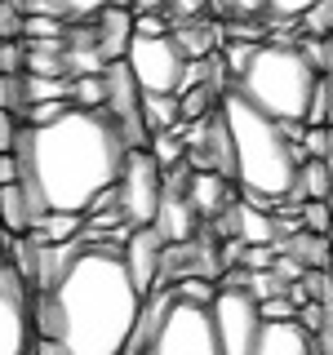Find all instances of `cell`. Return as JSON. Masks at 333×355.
<instances>
[{
	"label": "cell",
	"mask_w": 333,
	"mask_h": 355,
	"mask_svg": "<svg viewBox=\"0 0 333 355\" xmlns=\"http://www.w3.org/2000/svg\"><path fill=\"white\" fill-rule=\"evenodd\" d=\"M142 302L120 249L85 244L53 288L36 293V333L67 355H125Z\"/></svg>",
	"instance_id": "obj_1"
},
{
	"label": "cell",
	"mask_w": 333,
	"mask_h": 355,
	"mask_svg": "<svg viewBox=\"0 0 333 355\" xmlns=\"http://www.w3.org/2000/svg\"><path fill=\"white\" fill-rule=\"evenodd\" d=\"M129 142L120 138L116 120L107 111L67 107L49 125H27L22 120L18 160H22V187L31 200L53 214H89L107 187H116L125 169Z\"/></svg>",
	"instance_id": "obj_2"
},
{
	"label": "cell",
	"mask_w": 333,
	"mask_h": 355,
	"mask_svg": "<svg viewBox=\"0 0 333 355\" xmlns=\"http://www.w3.org/2000/svg\"><path fill=\"white\" fill-rule=\"evenodd\" d=\"M222 120L231 133V151H236V187L249 196H271L289 200L298 187V164H302V147L284 133L275 116L253 107L240 89H227L218 103Z\"/></svg>",
	"instance_id": "obj_3"
},
{
	"label": "cell",
	"mask_w": 333,
	"mask_h": 355,
	"mask_svg": "<svg viewBox=\"0 0 333 355\" xmlns=\"http://www.w3.org/2000/svg\"><path fill=\"white\" fill-rule=\"evenodd\" d=\"M236 89L253 107H262L266 116L284 120V125H307L316 89H320V67L307 58L302 44L262 40L253 62L244 67V76L236 80Z\"/></svg>",
	"instance_id": "obj_4"
},
{
	"label": "cell",
	"mask_w": 333,
	"mask_h": 355,
	"mask_svg": "<svg viewBox=\"0 0 333 355\" xmlns=\"http://www.w3.org/2000/svg\"><path fill=\"white\" fill-rule=\"evenodd\" d=\"M125 355H222L214 311L178 297L173 288H155L142 302Z\"/></svg>",
	"instance_id": "obj_5"
},
{
	"label": "cell",
	"mask_w": 333,
	"mask_h": 355,
	"mask_svg": "<svg viewBox=\"0 0 333 355\" xmlns=\"http://www.w3.org/2000/svg\"><path fill=\"white\" fill-rule=\"evenodd\" d=\"M125 62H129L133 80L142 85V94H182L187 76H191V58L173 40V31L169 36H138L133 31Z\"/></svg>",
	"instance_id": "obj_6"
},
{
	"label": "cell",
	"mask_w": 333,
	"mask_h": 355,
	"mask_svg": "<svg viewBox=\"0 0 333 355\" xmlns=\"http://www.w3.org/2000/svg\"><path fill=\"white\" fill-rule=\"evenodd\" d=\"M36 338V288L0 253V355H31Z\"/></svg>",
	"instance_id": "obj_7"
},
{
	"label": "cell",
	"mask_w": 333,
	"mask_h": 355,
	"mask_svg": "<svg viewBox=\"0 0 333 355\" xmlns=\"http://www.w3.org/2000/svg\"><path fill=\"white\" fill-rule=\"evenodd\" d=\"M160 196H164L160 160L151 155V147H129L125 169L116 178V205L129 227H151L155 209H160Z\"/></svg>",
	"instance_id": "obj_8"
},
{
	"label": "cell",
	"mask_w": 333,
	"mask_h": 355,
	"mask_svg": "<svg viewBox=\"0 0 333 355\" xmlns=\"http://www.w3.org/2000/svg\"><path fill=\"white\" fill-rule=\"evenodd\" d=\"M214 329H218V351L222 355H258L262 342V306L249 288H218L214 297Z\"/></svg>",
	"instance_id": "obj_9"
},
{
	"label": "cell",
	"mask_w": 333,
	"mask_h": 355,
	"mask_svg": "<svg viewBox=\"0 0 333 355\" xmlns=\"http://www.w3.org/2000/svg\"><path fill=\"white\" fill-rule=\"evenodd\" d=\"M142 85L133 80L129 62H107V116L116 120L120 138L129 142V147H151V129H147V111H142Z\"/></svg>",
	"instance_id": "obj_10"
},
{
	"label": "cell",
	"mask_w": 333,
	"mask_h": 355,
	"mask_svg": "<svg viewBox=\"0 0 333 355\" xmlns=\"http://www.w3.org/2000/svg\"><path fill=\"white\" fill-rule=\"evenodd\" d=\"M187 164L191 169H214V173H227L236 182V151H231V133H227V120L222 111H209L187 125Z\"/></svg>",
	"instance_id": "obj_11"
},
{
	"label": "cell",
	"mask_w": 333,
	"mask_h": 355,
	"mask_svg": "<svg viewBox=\"0 0 333 355\" xmlns=\"http://www.w3.org/2000/svg\"><path fill=\"white\" fill-rule=\"evenodd\" d=\"M120 258H125L133 284H138L142 297H151L155 288H160V258H164V240L155 236V227H133L125 249H120Z\"/></svg>",
	"instance_id": "obj_12"
},
{
	"label": "cell",
	"mask_w": 333,
	"mask_h": 355,
	"mask_svg": "<svg viewBox=\"0 0 333 355\" xmlns=\"http://www.w3.org/2000/svg\"><path fill=\"white\" fill-rule=\"evenodd\" d=\"M231 178L227 173H214V169H191L187 173V182H182V191H187V200H191V209L200 214V222H214V218H222V214H231Z\"/></svg>",
	"instance_id": "obj_13"
},
{
	"label": "cell",
	"mask_w": 333,
	"mask_h": 355,
	"mask_svg": "<svg viewBox=\"0 0 333 355\" xmlns=\"http://www.w3.org/2000/svg\"><path fill=\"white\" fill-rule=\"evenodd\" d=\"M94 27V44L103 53V62H120L129 53V40H133V9L129 5H116V9H103V14L85 18Z\"/></svg>",
	"instance_id": "obj_14"
},
{
	"label": "cell",
	"mask_w": 333,
	"mask_h": 355,
	"mask_svg": "<svg viewBox=\"0 0 333 355\" xmlns=\"http://www.w3.org/2000/svg\"><path fill=\"white\" fill-rule=\"evenodd\" d=\"M258 355H325L320 338L311 329H302L298 320H266Z\"/></svg>",
	"instance_id": "obj_15"
},
{
	"label": "cell",
	"mask_w": 333,
	"mask_h": 355,
	"mask_svg": "<svg viewBox=\"0 0 333 355\" xmlns=\"http://www.w3.org/2000/svg\"><path fill=\"white\" fill-rule=\"evenodd\" d=\"M173 40L182 44V53L191 62H205V58H214V53L222 49L227 27L214 22V14H209V18H187V22H173Z\"/></svg>",
	"instance_id": "obj_16"
},
{
	"label": "cell",
	"mask_w": 333,
	"mask_h": 355,
	"mask_svg": "<svg viewBox=\"0 0 333 355\" xmlns=\"http://www.w3.org/2000/svg\"><path fill=\"white\" fill-rule=\"evenodd\" d=\"M231 236H240L244 244H275V236H280V227H275V218L266 214V209L249 205V200H236L231 205Z\"/></svg>",
	"instance_id": "obj_17"
},
{
	"label": "cell",
	"mask_w": 333,
	"mask_h": 355,
	"mask_svg": "<svg viewBox=\"0 0 333 355\" xmlns=\"http://www.w3.org/2000/svg\"><path fill=\"white\" fill-rule=\"evenodd\" d=\"M333 191V169L329 160H320V155H302V164H298V187H293V205H302V200H329Z\"/></svg>",
	"instance_id": "obj_18"
},
{
	"label": "cell",
	"mask_w": 333,
	"mask_h": 355,
	"mask_svg": "<svg viewBox=\"0 0 333 355\" xmlns=\"http://www.w3.org/2000/svg\"><path fill=\"white\" fill-rule=\"evenodd\" d=\"M80 231H85V214H62V209H53V214H44L40 227L27 231V236H36L40 244H71V240H80Z\"/></svg>",
	"instance_id": "obj_19"
},
{
	"label": "cell",
	"mask_w": 333,
	"mask_h": 355,
	"mask_svg": "<svg viewBox=\"0 0 333 355\" xmlns=\"http://www.w3.org/2000/svg\"><path fill=\"white\" fill-rule=\"evenodd\" d=\"M142 111H147V129H178L182 120V94H147L142 98Z\"/></svg>",
	"instance_id": "obj_20"
},
{
	"label": "cell",
	"mask_w": 333,
	"mask_h": 355,
	"mask_svg": "<svg viewBox=\"0 0 333 355\" xmlns=\"http://www.w3.org/2000/svg\"><path fill=\"white\" fill-rule=\"evenodd\" d=\"M71 76H31L22 71V89H27V103H71Z\"/></svg>",
	"instance_id": "obj_21"
},
{
	"label": "cell",
	"mask_w": 333,
	"mask_h": 355,
	"mask_svg": "<svg viewBox=\"0 0 333 355\" xmlns=\"http://www.w3.org/2000/svg\"><path fill=\"white\" fill-rule=\"evenodd\" d=\"M71 103H76V107H89V111H103V107H107V71H98V76H76Z\"/></svg>",
	"instance_id": "obj_22"
},
{
	"label": "cell",
	"mask_w": 333,
	"mask_h": 355,
	"mask_svg": "<svg viewBox=\"0 0 333 355\" xmlns=\"http://www.w3.org/2000/svg\"><path fill=\"white\" fill-rule=\"evenodd\" d=\"M67 18L53 14H22V40H67Z\"/></svg>",
	"instance_id": "obj_23"
},
{
	"label": "cell",
	"mask_w": 333,
	"mask_h": 355,
	"mask_svg": "<svg viewBox=\"0 0 333 355\" xmlns=\"http://www.w3.org/2000/svg\"><path fill=\"white\" fill-rule=\"evenodd\" d=\"M116 5H129V0H58L67 22H85V18L103 14V9H116Z\"/></svg>",
	"instance_id": "obj_24"
},
{
	"label": "cell",
	"mask_w": 333,
	"mask_h": 355,
	"mask_svg": "<svg viewBox=\"0 0 333 355\" xmlns=\"http://www.w3.org/2000/svg\"><path fill=\"white\" fill-rule=\"evenodd\" d=\"M173 293H178V297H187V302L214 306L218 288H214V280H205V275H187V280H178V284H173Z\"/></svg>",
	"instance_id": "obj_25"
},
{
	"label": "cell",
	"mask_w": 333,
	"mask_h": 355,
	"mask_svg": "<svg viewBox=\"0 0 333 355\" xmlns=\"http://www.w3.org/2000/svg\"><path fill=\"white\" fill-rule=\"evenodd\" d=\"M302 227L316 231V236H329V227H333V205L329 200H302Z\"/></svg>",
	"instance_id": "obj_26"
},
{
	"label": "cell",
	"mask_w": 333,
	"mask_h": 355,
	"mask_svg": "<svg viewBox=\"0 0 333 355\" xmlns=\"http://www.w3.org/2000/svg\"><path fill=\"white\" fill-rule=\"evenodd\" d=\"M0 107L5 111H27V89H22V76H5L0 71Z\"/></svg>",
	"instance_id": "obj_27"
},
{
	"label": "cell",
	"mask_w": 333,
	"mask_h": 355,
	"mask_svg": "<svg viewBox=\"0 0 333 355\" xmlns=\"http://www.w3.org/2000/svg\"><path fill=\"white\" fill-rule=\"evenodd\" d=\"M218 18H262L266 22V0H214Z\"/></svg>",
	"instance_id": "obj_28"
},
{
	"label": "cell",
	"mask_w": 333,
	"mask_h": 355,
	"mask_svg": "<svg viewBox=\"0 0 333 355\" xmlns=\"http://www.w3.org/2000/svg\"><path fill=\"white\" fill-rule=\"evenodd\" d=\"M0 71H5V76H22V71H27V44H22V40H0Z\"/></svg>",
	"instance_id": "obj_29"
},
{
	"label": "cell",
	"mask_w": 333,
	"mask_h": 355,
	"mask_svg": "<svg viewBox=\"0 0 333 355\" xmlns=\"http://www.w3.org/2000/svg\"><path fill=\"white\" fill-rule=\"evenodd\" d=\"M173 22H187V18H209V14H218V5L214 0H169V9H164Z\"/></svg>",
	"instance_id": "obj_30"
},
{
	"label": "cell",
	"mask_w": 333,
	"mask_h": 355,
	"mask_svg": "<svg viewBox=\"0 0 333 355\" xmlns=\"http://www.w3.org/2000/svg\"><path fill=\"white\" fill-rule=\"evenodd\" d=\"M0 40H22V9L14 0H0Z\"/></svg>",
	"instance_id": "obj_31"
},
{
	"label": "cell",
	"mask_w": 333,
	"mask_h": 355,
	"mask_svg": "<svg viewBox=\"0 0 333 355\" xmlns=\"http://www.w3.org/2000/svg\"><path fill=\"white\" fill-rule=\"evenodd\" d=\"M133 31H138V36H169L173 18L169 14H133Z\"/></svg>",
	"instance_id": "obj_32"
},
{
	"label": "cell",
	"mask_w": 333,
	"mask_h": 355,
	"mask_svg": "<svg viewBox=\"0 0 333 355\" xmlns=\"http://www.w3.org/2000/svg\"><path fill=\"white\" fill-rule=\"evenodd\" d=\"M67 107H76V103H27L22 120H27V125H49V120H58Z\"/></svg>",
	"instance_id": "obj_33"
},
{
	"label": "cell",
	"mask_w": 333,
	"mask_h": 355,
	"mask_svg": "<svg viewBox=\"0 0 333 355\" xmlns=\"http://www.w3.org/2000/svg\"><path fill=\"white\" fill-rule=\"evenodd\" d=\"M262 306V320H298V302L293 297H284V293H275V297H266Z\"/></svg>",
	"instance_id": "obj_34"
},
{
	"label": "cell",
	"mask_w": 333,
	"mask_h": 355,
	"mask_svg": "<svg viewBox=\"0 0 333 355\" xmlns=\"http://www.w3.org/2000/svg\"><path fill=\"white\" fill-rule=\"evenodd\" d=\"M316 0H266V22L271 18H302Z\"/></svg>",
	"instance_id": "obj_35"
},
{
	"label": "cell",
	"mask_w": 333,
	"mask_h": 355,
	"mask_svg": "<svg viewBox=\"0 0 333 355\" xmlns=\"http://www.w3.org/2000/svg\"><path fill=\"white\" fill-rule=\"evenodd\" d=\"M133 14H164L169 9V0H129Z\"/></svg>",
	"instance_id": "obj_36"
},
{
	"label": "cell",
	"mask_w": 333,
	"mask_h": 355,
	"mask_svg": "<svg viewBox=\"0 0 333 355\" xmlns=\"http://www.w3.org/2000/svg\"><path fill=\"white\" fill-rule=\"evenodd\" d=\"M31 355H67V351L53 338H36V351H31Z\"/></svg>",
	"instance_id": "obj_37"
}]
</instances>
